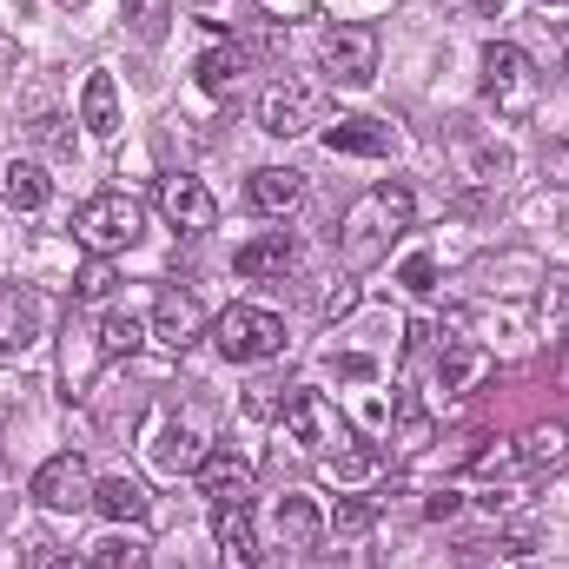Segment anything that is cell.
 Here are the masks:
<instances>
[{"label": "cell", "instance_id": "cell-23", "mask_svg": "<svg viewBox=\"0 0 569 569\" xmlns=\"http://www.w3.org/2000/svg\"><path fill=\"white\" fill-rule=\"evenodd\" d=\"M239 73H246V53H239V47H206V53H199V87H206V93H232Z\"/></svg>", "mask_w": 569, "mask_h": 569}, {"label": "cell", "instance_id": "cell-12", "mask_svg": "<svg viewBox=\"0 0 569 569\" xmlns=\"http://www.w3.org/2000/svg\"><path fill=\"white\" fill-rule=\"evenodd\" d=\"M199 331H206V318H199L192 291H159V305H152V338H159L166 351H186Z\"/></svg>", "mask_w": 569, "mask_h": 569}, {"label": "cell", "instance_id": "cell-35", "mask_svg": "<svg viewBox=\"0 0 569 569\" xmlns=\"http://www.w3.org/2000/svg\"><path fill=\"white\" fill-rule=\"evenodd\" d=\"M405 284H411L418 298H430V291H437V259H425V252H418V259L405 266Z\"/></svg>", "mask_w": 569, "mask_h": 569}, {"label": "cell", "instance_id": "cell-29", "mask_svg": "<svg viewBox=\"0 0 569 569\" xmlns=\"http://www.w3.org/2000/svg\"><path fill=\"white\" fill-rule=\"evenodd\" d=\"M166 20H172V0H127V27H133L140 40H159Z\"/></svg>", "mask_w": 569, "mask_h": 569}, {"label": "cell", "instance_id": "cell-24", "mask_svg": "<svg viewBox=\"0 0 569 569\" xmlns=\"http://www.w3.org/2000/svg\"><path fill=\"white\" fill-rule=\"evenodd\" d=\"M140 345H146V325L133 311H107L100 318V358H133Z\"/></svg>", "mask_w": 569, "mask_h": 569}, {"label": "cell", "instance_id": "cell-6", "mask_svg": "<svg viewBox=\"0 0 569 569\" xmlns=\"http://www.w3.org/2000/svg\"><path fill=\"white\" fill-rule=\"evenodd\" d=\"M318 60H325V73H331L338 87H365V80L378 73V27H365V20L331 27L325 47H318Z\"/></svg>", "mask_w": 569, "mask_h": 569}, {"label": "cell", "instance_id": "cell-37", "mask_svg": "<svg viewBox=\"0 0 569 569\" xmlns=\"http://www.w3.org/2000/svg\"><path fill=\"white\" fill-rule=\"evenodd\" d=\"M27 569H80V563H73L67 550H53V543H40V550L27 557Z\"/></svg>", "mask_w": 569, "mask_h": 569}, {"label": "cell", "instance_id": "cell-31", "mask_svg": "<svg viewBox=\"0 0 569 569\" xmlns=\"http://www.w3.org/2000/svg\"><path fill=\"white\" fill-rule=\"evenodd\" d=\"M425 443H430V418L418 411V405H405V425H398V450H405V457H418Z\"/></svg>", "mask_w": 569, "mask_h": 569}, {"label": "cell", "instance_id": "cell-7", "mask_svg": "<svg viewBox=\"0 0 569 569\" xmlns=\"http://www.w3.org/2000/svg\"><path fill=\"white\" fill-rule=\"evenodd\" d=\"M33 503H40V510H53V517H73V510H87V503H93L87 457H73V450L47 457V463L33 470Z\"/></svg>", "mask_w": 569, "mask_h": 569}, {"label": "cell", "instance_id": "cell-25", "mask_svg": "<svg viewBox=\"0 0 569 569\" xmlns=\"http://www.w3.org/2000/svg\"><path fill=\"white\" fill-rule=\"evenodd\" d=\"M463 172H470V179H477V186H503V179H510V172H517V159H510V152H503V146H463Z\"/></svg>", "mask_w": 569, "mask_h": 569}, {"label": "cell", "instance_id": "cell-4", "mask_svg": "<svg viewBox=\"0 0 569 569\" xmlns=\"http://www.w3.org/2000/svg\"><path fill=\"white\" fill-rule=\"evenodd\" d=\"M212 345H219L232 365H259V358H279L284 351V325L272 311H259V305H232V311H219Z\"/></svg>", "mask_w": 569, "mask_h": 569}, {"label": "cell", "instance_id": "cell-22", "mask_svg": "<svg viewBox=\"0 0 569 569\" xmlns=\"http://www.w3.org/2000/svg\"><path fill=\"white\" fill-rule=\"evenodd\" d=\"M0 192H7V206H13V212H40L53 186H47V172H40L33 159H13V166H7V186H0Z\"/></svg>", "mask_w": 569, "mask_h": 569}, {"label": "cell", "instance_id": "cell-32", "mask_svg": "<svg viewBox=\"0 0 569 569\" xmlns=\"http://www.w3.org/2000/svg\"><path fill=\"white\" fill-rule=\"evenodd\" d=\"M33 140L47 146L53 159H67V152H73V133H67V120H60V113H47V120H33Z\"/></svg>", "mask_w": 569, "mask_h": 569}, {"label": "cell", "instance_id": "cell-17", "mask_svg": "<svg viewBox=\"0 0 569 569\" xmlns=\"http://www.w3.org/2000/svg\"><path fill=\"white\" fill-rule=\"evenodd\" d=\"M272 530H279V550L305 557V550H318V530H325V517H318V503H311V497H279V510H272Z\"/></svg>", "mask_w": 569, "mask_h": 569}, {"label": "cell", "instance_id": "cell-27", "mask_svg": "<svg viewBox=\"0 0 569 569\" xmlns=\"http://www.w3.org/2000/svg\"><path fill=\"white\" fill-rule=\"evenodd\" d=\"M569 457V425H543L523 437V463H563Z\"/></svg>", "mask_w": 569, "mask_h": 569}, {"label": "cell", "instance_id": "cell-1", "mask_svg": "<svg viewBox=\"0 0 569 569\" xmlns=\"http://www.w3.org/2000/svg\"><path fill=\"white\" fill-rule=\"evenodd\" d=\"M411 212H418V199H411V186H398V179H385V186H371L351 212H345V259L351 266H371V259H385V246L411 226Z\"/></svg>", "mask_w": 569, "mask_h": 569}, {"label": "cell", "instance_id": "cell-11", "mask_svg": "<svg viewBox=\"0 0 569 569\" xmlns=\"http://www.w3.org/2000/svg\"><path fill=\"white\" fill-rule=\"evenodd\" d=\"M298 239L291 232H259V239H246L239 252H232V272L239 279H284V272H298Z\"/></svg>", "mask_w": 569, "mask_h": 569}, {"label": "cell", "instance_id": "cell-26", "mask_svg": "<svg viewBox=\"0 0 569 569\" xmlns=\"http://www.w3.org/2000/svg\"><path fill=\"white\" fill-rule=\"evenodd\" d=\"M371 523H378V503H371V497H345V503L325 517V530H331V537H345V543H351V537H365Z\"/></svg>", "mask_w": 569, "mask_h": 569}, {"label": "cell", "instance_id": "cell-41", "mask_svg": "<svg viewBox=\"0 0 569 569\" xmlns=\"http://www.w3.org/2000/svg\"><path fill=\"white\" fill-rule=\"evenodd\" d=\"M543 7H563V0H543Z\"/></svg>", "mask_w": 569, "mask_h": 569}, {"label": "cell", "instance_id": "cell-39", "mask_svg": "<svg viewBox=\"0 0 569 569\" xmlns=\"http://www.w3.org/2000/svg\"><path fill=\"white\" fill-rule=\"evenodd\" d=\"M266 7H272V13H284V7H291V13H305L311 0H266Z\"/></svg>", "mask_w": 569, "mask_h": 569}, {"label": "cell", "instance_id": "cell-16", "mask_svg": "<svg viewBox=\"0 0 569 569\" xmlns=\"http://www.w3.org/2000/svg\"><path fill=\"white\" fill-rule=\"evenodd\" d=\"M33 338H40V305H33V291L0 284V358H7V351H27Z\"/></svg>", "mask_w": 569, "mask_h": 569}, {"label": "cell", "instance_id": "cell-18", "mask_svg": "<svg viewBox=\"0 0 569 569\" xmlns=\"http://www.w3.org/2000/svg\"><path fill=\"white\" fill-rule=\"evenodd\" d=\"M152 463H159L166 477H186V470L206 463V437L186 430V425H159V437H152Z\"/></svg>", "mask_w": 569, "mask_h": 569}, {"label": "cell", "instance_id": "cell-15", "mask_svg": "<svg viewBox=\"0 0 569 569\" xmlns=\"http://www.w3.org/2000/svg\"><path fill=\"white\" fill-rule=\"evenodd\" d=\"M325 146H331V152H358V159H385V152L398 146V133H391L385 120L351 113V120H331V127H325Z\"/></svg>", "mask_w": 569, "mask_h": 569}, {"label": "cell", "instance_id": "cell-9", "mask_svg": "<svg viewBox=\"0 0 569 569\" xmlns=\"http://www.w3.org/2000/svg\"><path fill=\"white\" fill-rule=\"evenodd\" d=\"M259 127H266L272 140H298V133H311V87H305V80H279V87H266V100H259Z\"/></svg>", "mask_w": 569, "mask_h": 569}, {"label": "cell", "instance_id": "cell-40", "mask_svg": "<svg viewBox=\"0 0 569 569\" xmlns=\"http://www.w3.org/2000/svg\"><path fill=\"white\" fill-rule=\"evenodd\" d=\"M470 7H477V13H490V20L503 13V0H470Z\"/></svg>", "mask_w": 569, "mask_h": 569}, {"label": "cell", "instance_id": "cell-34", "mask_svg": "<svg viewBox=\"0 0 569 569\" xmlns=\"http://www.w3.org/2000/svg\"><path fill=\"white\" fill-rule=\"evenodd\" d=\"M100 569H146L140 543H100Z\"/></svg>", "mask_w": 569, "mask_h": 569}, {"label": "cell", "instance_id": "cell-13", "mask_svg": "<svg viewBox=\"0 0 569 569\" xmlns=\"http://www.w3.org/2000/svg\"><path fill=\"white\" fill-rule=\"evenodd\" d=\"M212 537H219L226 569H259V537H252V510H246V503H219Z\"/></svg>", "mask_w": 569, "mask_h": 569}, {"label": "cell", "instance_id": "cell-2", "mask_svg": "<svg viewBox=\"0 0 569 569\" xmlns=\"http://www.w3.org/2000/svg\"><path fill=\"white\" fill-rule=\"evenodd\" d=\"M140 232H146V212L127 192H100V199H87L73 212V239L87 246V259H113V252L140 246Z\"/></svg>", "mask_w": 569, "mask_h": 569}, {"label": "cell", "instance_id": "cell-21", "mask_svg": "<svg viewBox=\"0 0 569 569\" xmlns=\"http://www.w3.org/2000/svg\"><path fill=\"white\" fill-rule=\"evenodd\" d=\"M246 199H252L259 212H291V206L305 199V172H291V166H259L252 186H246Z\"/></svg>", "mask_w": 569, "mask_h": 569}, {"label": "cell", "instance_id": "cell-42", "mask_svg": "<svg viewBox=\"0 0 569 569\" xmlns=\"http://www.w3.org/2000/svg\"><path fill=\"white\" fill-rule=\"evenodd\" d=\"M73 7H80V0H73Z\"/></svg>", "mask_w": 569, "mask_h": 569}, {"label": "cell", "instance_id": "cell-14", "mask_svg": "<svg viewBox=\"0 0 569 569\" xmlns=\"http://www.w3.org/2000/svg\"><path fill=\"white\" fill-rule=\"evenodd\" d=\"M199 490H206L212 503H246V497H252V463L232 457V450H206V463H199Z\"/></svg>", "mask_w": 569, "mask_h": 569}, {"label": "cell", "instance_id": "cell-19", "mask_svg": "<svg viewBox=\"0 0 569 569\" xmlns=\"http://www.w3.org/2000/svg\"><path fill=\"white\" fill-rule=\"evenodd\" d=\"M93 510H100L107 523H146L152 497H146L133 477H100V483H93Z\"/></svg>", "mask_w": 569, "mask_h": 569}, {"label": "cell", "instance_id": "cell-20", "mask_svg": "<svg viewBox=\"0 0 569 569\" xmlns=\"http://www.w3.org/2000/svg\"><path fill=\"white\" fill-rule=\"evenodd\" d=\"M80 127L93 140H113L120 133V93H113L107 73H87V87H80Z\"/></svg>", "mask_w": 569, "mask_h": 569}, {"label": "cell", "instance_id": "cell-36", "mask_svg": "<svg viewBox=\"0 0 569 569\" xmlns=\"http://www.w3.org/2000/svg\"><path fill=\"white\" fill-rule=\"evenodd\" d=\"M246 411H252V418H272V411H284V405H279V385H252V391H246Z\"/></svg>", "mask_w": 569, "mask_h": 569}, {"label": "cell", "instance_id": "cell-30", "mask_svg": "<svg viewBox=\"0 0 569 569\" xmlns=\"http://www.w3.org/2000/svg\"><path fill=\"white\" fill-rule=\"evenodd\" d=\"M73 298H80V305H107V298H113V266H107V259H87V272H80V284H73Z\"/></svg>", "mask_w": 569, "mask_h": 569}, {"label": "cell", "instance_id": "cell-33", "mask_svg": "<svg viewBox=\"0 0 569 569\" xmlns=\"http://www.w3.org/2000/svg\"><path fill=\"white\" fill-rule=\"evenodd\" d=\"M318 311H325V318H351V311H358V279H338L318 298Z\"/></svg>", "mask_w": 569, "mask_h": 569}, {"label": "cell", "instance_id": "cell-3", "mask_svg": "<svg viewBox=\"0 0 569 569\" xmlns=\"http://www.w3.org/2000/svg\"><path fill=\"white\" fill-rule=\"evenodd\" d=\"M483 100H490L503 120H530V113H537V67H530L523 47L490 40V53H483Z\"/></svg>", "mask_w": 569, "mask_h": 569}, {"label": "cell", "instance_id": "cell-10", "mask_svg": "<svg viewBox=\"0 0 569 569\" xmlns=\"http://www.w3.org/2000/svg\"><path fill=\"white\" fill-rule=\"evenodd\" d=\"M483 378H490V351H483L477 338H443V351H437V385H443V398H470Z\"/></svg>", "mask_w": 569, "mask_h": 569}, {"label": "cell", "instance_id": "cell-28", "mask_svg": "<svg viewBox=\"0 0 569 569\" xmlns=\"http://www.w3.org/2000/svg\"><path fill=\"white\" fill-rule=\"evenodd\" d=\"M371 470H378L371 450H345V443L325 450V477H331V483H358V477H371Z\"/></svg>", "mask_w": 569, "mask_h": 569}, {"label": "cell", "instance_id": "cell-38", "mask_svg": "<svg viewBox=\"0 0 569 569\" xmlns=\"http://www.w3.org/2000/svg\"><path fill=\"white\" fill-rule=\"evenodd\" d=\"M425 517H430V523H443V517H457V490H437V497L425 503Z\"/></svg>", "mask_w": 569, "mask_h": 569}, {"label": "cell", "instance_id": "cell-5", "mask_svg": "<svg viewBox=\"0 0 569 569\" xmlns=\"http://www.w3.org/2000/svg\"><path fill=\"white\" fill-rule=\"evenodd\" d=\"M279 425H284V443H305V450H338V443H351V430H345V418L325 405V391H291L284 398V411H279Z\"/></svg>", "mask_w": 569, "mask_h": 569}, {"label": "cell", "instance_id": "cell-8", "mask_svg": "<svg viewBox=\"0 0 569 569\" xmlns=\"http://www.w3.org/2000/svg\"><path fill=\"white\" fill-rule=\"evenodd\" d=\"M159 212H166L179 232H212V226H219V206H212V192H206L192 172L159 179Z\"/></svg>", "mask_w": 569, "mask_h": 569}]
</instances>
